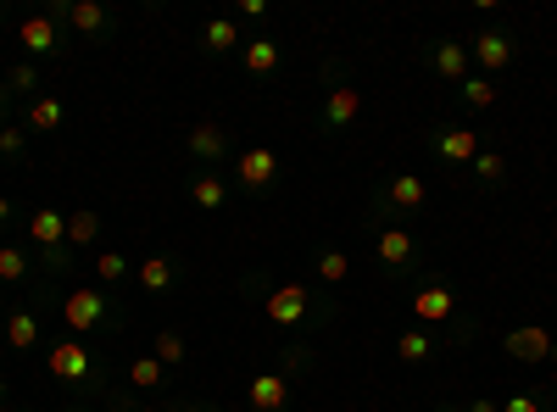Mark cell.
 <instances>
[{"label":"cell","mask_w":557,"mask_h":412,"mask_svg":"<svg viewBox=\"0 0 557 412\" xmlns=\"http://www.w3.org/2000/svg\"><path fill=\"white\" fill-rule=\"evenodd\" d=\"M246 296H262V317H268L273 329H285V335H323V329L341 317V307H335L330 296H318V290L301 285V279L273 285V279H262V273H251Z\"/></svg>","instance_id":"1"},{"label":"cell","mask_w":557,"mask_h":412,"mask_svg":"<svg viewBox=\"0 0 557 412\" xmlns=\"http://www.w3.org/2000/svg\"><path fill=\"white\" fill-rule=\"evenodd\" d=\"M45 374H51L57 385H67V390H78V396H89V390L107 396V369H101L96 351H89L78 335L45 346Z\"/></svg>","instance_id":"2"},{"label":"cell","mask_w":557,"mask_h":412,"mask_svg":"<svg viewBox=\"0 0 557 412\" xmlns=\"http://www.w3.org/2000/svg\"><path fill=\"white\" fill-rule=\"evenodd\" d=\"M424 201H430V185L418 173H391V178H380L374 185V196H368V212L380 217V228L391 223V228H407L418 212H424Z\"/></svg>","instance_id":"3"},{"label":"cell","mask_w":557,"mask_h":412,"mask_svg":"<svg viewBox=\"0 0 557 412\" xmlns=\"http://www.w3.org/2000/svg\"><path fill=\"white\" fill-rule=\"evenodd\" d=\"M57 312H62V324H67L73 335H101V329H117V324H123V307H117L101 285H73V290H62Z\"/></svg>","instance_id":"4"},{"label":"cell","mask_w":557,"mask_h":412,"mask_svg":"<svg viewBox=\"0 0 557 412\" xmlns=\"http://www.w3.org/2000/svg\"><path fill=\"white\" fill-rule=\"evenodd\" d=\"M374 262L385 279H412V273H424V246H418L412 228H374Z\"/></svg>","instance_id":"5"},{"label":"cell","mask_w":557,"mask_h":412,"mask_svg":"<svg viewBox=\"0 0 557 412\" xmlns=\"http://www.w3.org/2000/svg\"><path fill=\"white\" fill-rule=\"evenodd\" d=\"M51 12L73 39H84V45H101V39H112L117 34V17L101 7V0H57V7H45Z\"/></svg>","instance_id":"6"},{"label":"cell","mask_w":557,"mask_h":412,"mask_svg":"<svg viewBox=\"0 0 557 412\" xmlns=\"http://www.w3.org/2000/svg\"><path fill=\"white\" fill-rule=\"evenodd\" d=\"M323 78H330V89H323V101H318V128L346 134L362 117V89L351 78H341V67H323Z\"/></svg>","instance_id":"7"},{"label":"cell","mask_w":557,"mask_h":412,"mask_svg":"<svg viewBox=\"0 0 557 412\" xmlns=\"http://www.w3.org/2000/svg\"><path fill=\"white\" fill-rule=\"evenodd\" d=\"M457 312H462V307H457V285L441 279V273H424V285L412 290V317H418V329H430V324L451 329V324H462Z\"/></svg>","instance_id":"8"},{"label":"cell","mask_w":557,"mask_h":412,"mask_svg":"<svg viewBox=\"0 0 557 412\" xmlns=\"http://www.w3.org/2000/svg\"><path fill=\"white\" fill-rule=\"evenodd\" d=\"M462 340H474V324L462 317V324H451V329H441V335H430V329H401L396 335V357L401 362H435L441 351H451V346H462Z\"/></svg>","instance_id":"9"},{"label":"cell","mask_w":557,"mask_h":412,"mask_svg":"<svg viewBox=\"0 0 557 412\" xmlns=\"http://www.w3.org/2000/svg\"><path fill=\"white\" fill-rule=\"evenodd\" d=\"M278 173H285V167H278V151L273 146H240L235 151V190H246V196H268L273 185H278Z\"/></svg>","instance_id":"10"},{"label":"cell","mask_w":557,"mask_h":412,"mask_svg":"<svg viewBox=\"0 0 557 412\" xmlns=\"http://www.w3.org/2000/svg\"><path fill=\"white\" fill-rule=\"evenodd\" d=\"M17 45L28 51V62H57V57H67V28L51 12H34L17 23Z\"/></svg>","instance_id":"11"},{"label":"cell","mask_w":557,"mask_h":412,"mask_svg":"<svg viewBox=\"0 0 557 412\" xmlns=\"http://www.w3.org/2000/svg\"><path fill=\"white\" fill-rule=\"evenodd\" d=\"M430 151H435V162H446V167H469L485 146H480L474 128H462V123H435V128H430Z\"/></svg>","instance_id":"12"},{"label":"cell","mask_w":557,"mask_h":412,"mask_svg":"<svg viewBox=\"0 0 557 412\" xmlns=\"http://www.w3.org/2000/svg\"><path fill=\"white\" fill-rule=\"evenodd\" d=\"M513 57H519V45H513V34H507V28H485V34H474V45H469V62H474L485 78H496L502 67H513Z\"/></svg>","instance_id":"13"},{"label":"cell","mask_w":557,"mask_h":412,"mask_svg":"<svg viewBox=\"0 0 557 412\" xmlns=\"http://www.w3.org/2000/svg\"><path fill=\"white\" fill-rule=\"evenodd\" d=\"M184 151H190V162H201V167H218L228 151H235V134H228L223 123H196L190 134H184Z\"/></svg>","instance_id":"14"},{"label":"cell","mask_w":557,"mask_h":412,"mask_svg":"<svg viewBox=\"0 0 557 412\" xmlns=\"http://www.w3.org/2000/svg\"><path fill=\"white\" fill-rule=\"evenodd\" d=\"M424 62H430V73L441 78V84H462L469 78V45H457V39H430L424 45Z\"/></svg>","instance_id":"15"},{"label":"cell","mask_w":557,"mask_h":412,"mask_svg":"<svg viewBox=\"0 0 557 412\" xmlns=\"http://www.w3.org/2000/svg\"><path fill=\"white\" fill-rule=\"evenodd\" d=\"M278 62H285V45H278L273 34H251V39L240 45V67H246V78H257V84H268V78L278 73Z\"/></svg>","instance_id":"16"},{"label":"cell","mask_w":557,"mask_h":412,"mask_svg":"<svg viewBox=\"0 0 557 412\" xmlns=\"http://www.w3.org/2000/svg\"><path fill=\"white\" fill-rule=\"evenodd\" d=\"M246 401H251V412H290V379L278 369H262V374H251Z\"/></svg>","instance_id":"17"},{"label":"cell","mask_w":557,"mask_h":412,"mask_svg":"<svg viewBox=\"0 0 557 412\" xmlns=\"http://www.w3.org/2000/svg\"><path fill=\"white\" fill-rule=\"evenodd\" d=\"M552 346H557V340H552L541 324H519V329H507V335H502V351L513 357V362H546Z\"/></svg>","instance_id":"18"},{"label":"cell","mask_w":557,"mask_h":412,"mask_svg":"<svg viewBox=\"0 0 557 412\" xmlns=\"http://www.w3.org/2000/svg\"><path fill=\"white\" fill-rule=\"evenodd\" d=\"M178 273H184V262L173 251H157V257H146V262L134 267V279H139V290H146V296H168L178 285Z\"/></svg>","instance_id":"19"},{"label":"cell","mask_w":557,"mask_h":412,"mask_svg":"<svg viewBox=\"0 0 557 412\" xmlns=\"http://www.w3.org/2000/svg\"><path fill=\"white\" fill-rule=\"evenodd\" d=\"M184 190H190V207H201V212H223L228 196H235V178H223L218 167H201Z\"/></svg>","instance_id":"20"},{"label":"cell","mask_w":557,"mask_h":412,"mask_svg":"<svg viewBox=\"0 0 557 412\" xmlns=\"http://www.w3.org/2000/svg\"><path fill=\"white\" fill-rule=\"evenodd\" d=\"M0 335H7L12 351H34L39 346V307H12L0 317Z\"/></svg>","instance_id":"21"},{"label":"cell","mask_w":557,"mask_h":412,"mask_svg":"<svg viewBox=\"0 0 557 412\" xmlns=\"http://www.w3.org/2000/svg\"><path fill=\"white\" fill-rule=\"evenodd\" d=\"M240 23H235V12H218V17H207V28H201V51L207 57H228V51H240Z\"/></svg>","instance_id":"22"},{"label":"cell","mask_w":557,"mask_h":412,"mask_svg":"<svg viewBox=\"0 0 557 412\" xmlns=\"http://www.w3.org/2000/svg\"><path fill=\"white\" fill-rule=\"evenodd\" d=\"M28 240L45 251V246H67V217L57 212V207H39V212H28Z\"/></svg>","instance_id":"23"},{"label":"cell","mask_w":557,"mask_h":412,"mask_svg":"<svg viewBox=\"0 0 557 412\" xmlns=\"http://www.w3.org/2000/svg\"><path fill=\"white\" fill-rule=\"evenodd\" d=\"M62 123H67V107H62L57 96H34V101H28V117H23L28 134H57Z\"/></svg>","instance_id":"24"},{"label":"cell","mask_w":557,"mask_h":412,"mask_svg":"<svg viewBox=\"0 0 557 412\" xmlns=\"http://www.w3.org/2000/svg\"><path fill=\"white\" fill-rule=\"evenodd\" d=\"M128 390L134 396H157V390H168V369L157 357H134L128 362Z\"/></svg>","instance_id":"25"},{"label":"cell","mask_w":557,"mask_h":412,"mask_svg":"<svg viewBox=\"0 0 557 412\" xmlns=\"http://www.w3.org/2000/svg\"><path fill=\"white\" fill-rule=\"evenodd\" d=\"M312 273L323 285H346L351 279V257L341 246H323V251H312Z\"/></svg>","instance_id":"26"},{"label":"cell","mask_w":557,"mask_h":412,"mask_svg":"<svg viewBox=\"0 0 557 412\" xmlns=\"http://www.w3.org/2000/svg\"><path fill=\"white\" fill-rule=\"evenodd\" d=\"M457 101L469 107V112H491L496 107V78H485V73H469L457 84Z\"/></svg>","instance_id":"27"},{"label":"cell","mask_w":557,"mask_h":412,"mask_svg":"<svg viewBox=\"0 0 557 412\" xmlns=\"http://www.w3.org/2000/svg\"><path fill=\"white\" fill-rule=\"evenodd\" d=\"M151 357H157L162 369L173 374V369H184V362H190V340H184L178 329H162V335L151 340Z\"/></svg>","instance_id":"28"},{"label":"cell","mask_w":557,"mask_h":412,"mask_svg":"<svg viewBox=\"0 0 557 412\" xmlns=\"http://www.w3.org/2000/svg\"><path fill=\"white\" fill-rule=\"evenodd\" d=\"M96 240H101V212H89V207L67 212V246L78 251V246H96Z\"/></svg>","instance_id":"29"},{"label":"cell","mask_w":557,"mask_h":412,"mask_svg":"<svg viewBox=\"0 0 557 412\" xmlns=\"http://www.w3.org/2000/svg\"><path fill=\"white\" fill-rule=\"evenodd\" d=\"M469 173H474V185H480V190H502V185H507V162H502V151H480V157L469 162Z\"/></svg>","instance_id":"30"},{"label":"cell","mask_w":557,"mask_h":412,"mask_svg":"<svg viewBox=\"0 0 557 412\" xmlns=\"http://www.w3.org/2000/svg\"><path fill=\"white\" fill-rule=\"evenodd\" d=\"M34 279V257L17 246H0V285H28Z\"/></svg>","instance_id":"31"},{"label":"cell","mask_w":557,"mask_h":412,"mask_svg":"<svg viewBox=\"0 0 557 412\" xmlns=\"http://www.w3.org/2000/svg\"><path fill=\"white\" fill-rule=\"evenodd\" d=\"M34 267H39L51 285H57V279H67V273H73V246H45V251L34 257Z\"/></svg>","instance_id":"32"},{"label":"cell","mask_w":557,"mask_h":412,"mask_svg":"<svg viewBox=\"0 0 557 412\" xmlns=\"http://www.w3.org/2000/svg\"><path fill=\"white\" fill-rule=\"evenodd\" d=\"M128 273H134V262H128L123 251H101V257H96V285H101V290H107V285H123Z\"/></svg>","instance_id":"33"},{"label":"cell","mask_w":557,"mask_h":412,"mask_svg":"<svg viewBox=\"0 0 557 412\" xmlns=\"http://www.w3.org/2000/svg\"><path fill=\"white\" fill-rule=\"evenodd\" d=\"M7 89L12 96H39V62H12V73H7Z\"/></svg>","instance_id":"34"},{"label":"cell","mask_w":557,"mask_h":412,"mask_svg":"<svg viewBox=\"0 0 557 412\" xmlns=\"http://www.w3.org/2000/svg\"><path fill=\"white\" fill-rule=\"evenodd\" d=\"M28 157V128L23 123H0V162Z\"/></svg>","instance_id":"35"},{"label":"cell","mask_w":557,"mask_h":412,"mask_svg":"<svg viewBox=\"0 0 557 412\" xmlns=\"http://www.w3.org/2000/svg\"><path fill=\"white\" fill-rule=\"evenodd\" d=\"M312 369V346L307 340H296L290 351H278V374H285V379H301Z\"/></svg>","instance_id":"36"},{"label":"cell","mask_w":557,"mask_h":412,"mask_svg":"<svg viewBox=\"0 0 557 412\" xmlns=\"http://www.w3.org/2000/svg\"><path fill=\"white\" fill-rule=\"evenodd\" d=\"M502 412H546V396L541 390H519V396H507Z\"/></svg>","instance_id":"37"},{"label":"cell","mask_w":557,"mask_h":412,"mask_svg":"<svg viewBox=\"0 0 557 412\" xmlns=\"http://www.w3.org/2000/svg\"><path fill=\"white\" fill-rule=\"evenodd\" d=\"M240 17H246V23H262V17H268V7H262V0H240V12H235V23H240Z\"/></svg>","instance_id":"38"},{"label":"cell","mask_w":557,"mask_h":412,"mask_svg":"<svg viewBox=\"0 0 557 412\" xmlns=\"http://www.w3.org/2000/svg\"><path fill=\"white\" fill-rule=\"evenodd\" d=\"M457 412H502V401H491V396H474V401H462Z\"/></svg>","instance_id":"39"},{"label":"cell","mask_w":557,"mask_h":412,"mask_svg":"<svg viewBox=\"0 0 557 412\" xmlns=\"http://www.w3.org/2000/svg\"><path fill=\"white\" fill-rule=\"evenodd\" d=\"M12 101H17V96H12L7 84H0V123H12Z\"/></svg>","instance_id":"40"},{"label":"cell","mask_w":557,"mask_h":412,"mask_svg":"<svg viewBox=\"0 0 557 412\" xmlns=\"http://www.w3.org/2000/svg\"><path fill=\"white\" fill-rule=\"evenodd\" d=\"M168 412H218V407H207V401H173Z\"/></svg>","instance_id":"41"},{"label":"cell","mask_w":557,"mask_h":412,"mask_svg":"<svg viewBox=\"0 0 557 412\" xmlns=\"http://www.w3.org/2000/svg\"><path fill=\"white\" fill-rule=\"evenodd\" d=\"M12 217H17V201H12V196H0V228H7Z\"/></svg>","instance_id":"42"},{"label":"cell","mask_w":557,"mask_h":412,"mask_svg":"<svg viewBox=\"0 0 557 412\" xmlns=\"http://www.w3.org/2000/svg\"><path fill=\"white\" fill-rule=\"evenodd\" d=\"M7 401H12V379H7V374H0V407H7Z\"/></svg>","instance_id":"43"},{"label":"cell","mask_w":557,"mask_h":412,"mask_svg":"<svg viewBox=\"0 0 557 412\" xmlns=\"http://www.w3.org/2000/svg\"><path fill=\"white\" fill-rule=\"evenodd\" d=\"M134 412H168V407H146V401H139V407H134Z\"/></svg>","instance_id":"44"},{"label":"cell","mask_w":557,"mask_h":412,"mask_svg":"<svg viewBox=\"0 0 557 412\" xmlns=\"http://www.w3.org/2000/svg\"><path fill=\"white\" fill-rule=\"evenodd\" d=\"M67 412H96V407H84V401H73V407H67Z\"/></svg>","instance_id":"45"},{"label":"cell","mask_w":557,"mask_h":412,"mask_svg":"<svg viewBox=\"0 0 557 412\" xmlns=\"http://www.w3.org/2000/svg\"><path fill=\"white\" fill-rule=\"evenodd\" d=\"M546 362H552V369H557V346H552V357H546Z\"/></svg>","instance_id":"46"},{"label":"cell","mask_w":557,"mask_h":412,"mask_svg":"<svg viewBox=\"0 0 557 412\" xmlns=\"http://www.w3.org/2000/svg\"><path fill=\"white\" fill-rule=\"evenodd\" d=\"M552 401H557V385H552Z\"/></svg>","instance_id":"47"},{"label":"cell","mask_w":557,"mask_h":412,"mask_svg":"<svg viewBox=\"0 0 557 412\" xmlns=\"http://www.w3.org/2000/svg\"><path fill=\"white\" fill-rule=\"evenodd\" d=\"M0 317H7V312H0Z\"/></svg>","instance_id":"48"}]
</instances>
